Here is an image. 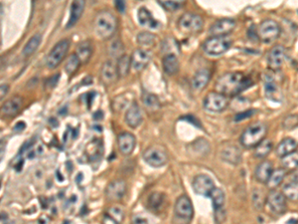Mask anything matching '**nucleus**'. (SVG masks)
<instances>
[{"label": "nucleus", "mask_w": 298, "mask_h": 224, "mask_svg": "<svg viewBox=\"0 0 298 224\" xmlns=\"http://www.w3.org/2000/svg\"><path fill=\"white\" fill-rule=\"evenodd\" d=\"M152 53L146 49H136L131 56L132 67L136 71L143 70L151 61Z\"/></svg>", "instance_id": "obj_19"}, {"label": "nucleus", "mask_w": 298, "mask_h": 224, "mask_svg": "<svg viewBox=\"0 0 298 224\" xmlns=\"http://www.w3.org/2000/svg\"><path fill=\"white\" fill-rule=\"evenodd\" d=\"M137 20L141 26L151 30H157L161 27V23L153 17L151 12L146 7L143 6L137 11Z\"/></svg>", "instance_id": "obj_17"}, {"label": "nucleus", "mask_w": 298, "mask_h": 224, "mask_svg": "<svg viewBox=\"0 0 298 224\" xmlns=\"http://www.w3.org/2000/svg\"><path fill=\"white\" fill-rule=\"evenodd\" d=\"M84 5L86 2L83 0H76L71 4V13L69 21L67 23V28H72L78 23L83 12Z\"/></svg>", "instance_id": "obj_27"}, {"label": "nucleus", "mask_w": 298, "mask_h": 224, "mask_svg": "<svg viewBox=\"0 0 298 224\" xmlns=\"http://www.w3.org/2000/svg\"><path fill=\"white\" fill-rule=\"evenodd\" d=\"M76 56L79 58L81 64H87L93 54V46L90 41L84 40L77 46L76 50Z\"/></svg>", "instance_id": "obj_31"}, {"label": "nucleus", "mask_w": 298, "mask_h": 224, "mask_svg": "<svg viewBox=\"0 0 298 224\" xmlns=\"http://www.w3.org/2000/svg\"><path fill=\"white\" fill-rule=\"evenodd\" d=\"M192 188L196 195L209 197L210 194L216 186L214 180L209 175L199 174L193 179Z\"/></svg>", "instance_id": "obj_11"}, {"label": "nucleus", "mask_w": 298, "mask_h": 224, "mask_svg": "<svg viewBox=\"0 0 298 224\" xmlns=\"http://www.w3.org/2000/svg\"><path fill=\"white\" fill-rule=\"evenodd\" d=\"M194 215L193 204L185 195L179 196L174 206V224H189Z\"/></svg>", "instance_id": "obj_5"}, {"label": "nucleus", "mask_w": 298, "mask_h": 224, "mask_svg": "<svg viewBox=\"0 0 298 224\" xmlns=\"http://www.w3.org/2000/svg\"><path fill=\"white\" fill-rule=\"evenodd\" d=\"M80 66H81V62L79 58L76 56V54H72L68 58L65 64V71L69 76H71L80 68Z\"/></svg>", "instance_id": "obj_43"}, {"label": "nucleus", "mask_w": 298, "mask_h": 224, "mask_svg": "<svg viewBox=\"0 0 298 224\" xmlns=\"http://www.w3.org/2000/svg\"><path fill=\"white\" fill-rule=\"evenodd\" d=\"M132 67V61H131V56L129 55H123L120 57L117 61V65H116V69H117V73L119 78L120 77H126L130 73Z\"/></svg>", "instance_id": "obj_36"}, {"label": "nucleus", "mask_w": 298, "mask_h": 224, "mask_svg": "<svg viewBox=\"0 0 298 224\" xmlns=\"http://www.w3.org/2000/svg\"><path fill=\"white\" fill-rule=\"evenodd\" d=\"M266 202L268 203L271 212L276 215L283 214L287 210V203H286L285 196L282 195V193L277 192L275 190H272L270 195L267 196Z\"/></svg>", "instance_id": "obj_12"}, {"label": "nucleus", "mask_w": 298, "mask_h": 224, "mask_svg": "<svg viewBox=\"0 0 298 224\" xmlns=\"http://www.w3.org/2000/svg\"><path fill=\"white\" fill-rule=\"evenodd\" d=\"M132 224H157V221L151 213L139 212L133 216Z\"/></svg>", "instance_id": "obj_41"}, {"label": "nucleus", "mask_w": 298, "mask_h": 224, "mask_svg": "<svg viewBox=\"0 0 298 224\" xmlns=\"http://www.w3.org/2000/svg\"><path fill=\"white\" fill-rule=\"evenodd\" d=\"M126 193V183L122 179H114L106 189V197L109 201H118Z\"/></svg>", "instance_id": "obj_14"}, {"label": "nucleus", "mask_w": 298, "mask_h": 224, "mask_svg": "<svg viewBox=\"0 0 298 224\" xmlns=\"http://www.w3.org/2000/svg\"><path fill=\"white\" fill-rule=\"evenodd\" d=\"M131 95V93H127V94H122V95H119L117 96L114 100H113V103H112V107L114 109L115 112H120L122 111L123 109H125L129 104H131L132 100L129 98V96Z\"/></svg>", "instance_id": "obj_42"}, {"label": "nucleus", "mask_w": 298, "mask_h": 224, "mask_svg": "<svg viewBox=\"0 0 298 224\" xmlns=\"http://www.w3.org/2000/svg\"><path fill=\"white\" fill-rule=\"evenodd\" d=\"M236 21L233 18H223L215 21L210 27L209 33L213 36H228L236 28Z\"/></svg>", "instance_id": "obj_13"}, {"label": "nucleus", "mask_w": 298, "mask_h": 224, "mask_svg": "<svg viewBox=\"0 0 298 224\" xmlns=\"http://www.w3.org/2000/svg\"><path fill=\"white\" fill-rule=\"evenodd\" d=\"M100 75L102 82L107 86L114 84L119 78L116 65L112 61H107L103 64Z\"/></svg>", "instance_id": "obj_18"}, {"label": "nucleus", "mask_w": 298, "mask_h": 224, "mask_svg": "<svg viewBox=\"0 0 298 224\" xmlns=\"http://www.w3.org/2000/svg\"><path fill=\"white\" fill-rule=\"evenodd\" d=\"M209 197L212 199L213 206H214V210L221 209V208L224 207L226 196H225V193H224L221 189L215 188V189L212 191V193L210 194Z\"/></svg>", "instance_id": "obj_40"}, {"label": "nucleus", "mask_w": 298, "mask_h": 224, "mask_svg": "<svg viewBox=\"0 0 298 224\" xmlns=\"http://www.w3.org/2000/svg\"><path fill=\"white\" fill-rule=\"evenodd\" d=\"M94 28L101 38L109 39L116 31L117 19L109 10H102L95 17Z\"/></svg>", "instance_id": "obj_2"}, {"label": "nucleus", "mask_w": 298, "mask_h": 224, "mask_svg": "<svg viewBox=\"0 0 298 224\" xmlns=\"http://www.w3.org/2000/svg\"><path fill=\"white\" fill-rule=\"evenodd\" d=\"M285 176H286V170L284 168L273 169L266 184L269 189H271V191L275 190L277 186H279L283 182Z\"/></svg>", "instance_id": "obj_32"}, {"label": "nucleus", "mask_w": 298, "mask_h": 224, "mask_svg": "<svg viewBox=\"0 0 298 224\" xmlns=\"http://www.w3.org/2000/svg\"><path fill=\"white\" fill-rule=\"evenodd\" d=\"M228 105H229L228 98L215 91L209 93L204 99V103H203L205 110L213 113L223 112L224 110H226Z\"/></svg>", "instance_id": "obj_10"}, {"label": "nucleus", "mask_w": 298, "mask_h": 224, "mask_svg": "<svg viewBox=\"0 0 298 224\" xmlns=\"http://www.w3.org/2000/svg\"><path fill=\"white\" fill-rule=\"evenodd\" d=\"M144 162L152 168H161L168 163L166 152L161 147L152 145L147 147L142 154Z\"/></svg>", "instance_id": "obj_8"}, {"label": "nucleus", "mask_w": 298, "mask_h": 224, "mask_svg": "<svg viewBox=\"0 0 298 224\" xmlns=\"http://www.w3.org/2000/svg\"><path fill=\"white\" fill-rule=\"evenodd\" d=\"M233 39L228 36H213L203 44L205 53L211 56H220L226 53L233 45Z\"/></svg>", "instance_id": "obj_4"}, {"label": "nucleus", "mask_w": 298, "mask_h": 224, "mask_svg": "<svg viewBox=\"0 0 298 224\" xmlns=\"http://www.w3.org/2000/svg\"><path fill=\"white\" fill-rule=\"evenodd\" d=\"M125 123L133 129H136L140 126L143 121L141 109L136 102H133V104L129 107L125 113Z\"/></svg>", "instance_id": "obj_22"}, {"label": "nucleus", "mask_w": 298, "mask_h": 224, "mask_svg": "<svg viewBox=\"0 0 298 224\" xmlns=\"http://www.w3.org/2000/svg\"><path fill=\"white\" fill-rule=\"evenodd\" d=\"M267 201V196L261 190H254L252 194V203L257 209H262Z\"/></svg>", "instance_id": "obj_46"}, {"label": "nucleus", "mask_w": 298, "mask_h": 224, "mask_svg": "<svg viewBox=\"0 0 298 224\" xmlns=\"http://www.w3.org/2000/svg\"><path fill=\"white\" fill-rule=\"evenodd\" d=\"M256 114L254 110H246L244 112L238 113L236 116H235V122H242L244 121V119H247V118H250L251 116H253Z\"/></svg>", "instance_id": "obj_48"}, {"label": "nucleus", "mask_w": 298, "mask_h": 224, "mask_svg": "<svg viewBox=\"0 0 298 224\" xmlns=\"http://www.w3.org/2000/svg\"><path fill=\"white\" fill-rule=\"evenodd\" d=\"M114 5L119 13H124L125 8H126V3L124 1H115Z\"/></svg>", "instance_id": "obj_52"}, {"label": "nucleus", "mask_w": 298, "mask_h": 224, "mask_svg": "<svg viewBox=\"0 0 298 224\" xmlns=\"http://www.w3.org/2000/svg\"><path fill=\"white\" fill-rule=\"evenodd\" d=\"M42 41V35L40 33H36L34 34L26 43V45L24 46L23 48V51H22V54L24 56H30L32 55L39 47L40 43Z\"/></svg>", "instance_id": "obj_35"}, {"label": "nucleus", "mask_w": 298, "mask_h": 224, "mask_svg": "<svg viewBox=\"0 0 298 224\" xmlns=\"http://www.w3.org/2000/svg\"><path fill=\"white\" fill-rule=\"evenodd\" d=\"M162 67L165 74L168 76H174L179 72L180 62L175 54L169 53L162 59Z\"/></svg>", "instance_id": "obj_25"}, {"label": "nucleus", "mask_w": 298, "mask_h": 224, "mask_svg": "<svg viewBox=\"0 0 298 224\" xmlns=\"http://www.w3.org/2000/svg\"><path fill=\"white\" fill-rule=\"evenodd\" d=\"M282 126L285 130H293L297 127V115H290V116H287L283 123H282Z\"/></svg>", "instance_id": "obj_47"}, {"label": "nucleus", "mask_w": 298, "mask_h": 224, "mask_svg": "<svg viewBox=\"0 0 298 224\" xmlns=\"http://www.w3.org/2000/svg\"><path fill=\"white\" fill-rule=\"evenodd\" d=\"M221 158L224 162L237 166L242 162V152L238 146L231 144L222 150Z\"/></svg>", "instance_id": "obj_21"}, {"label": "nucleus", "mask_w": 298, "mask_h": 224, "mask_svg": "<svg viewBox=\"0 0 298 224\" xmlns=\"http://www.w3.org/2000/svg\"><path fill=\"white\" fill-rule=\"evenodd\" d=\"M8 91H9V85H0V100L6 96V94L8 93Z\"/></svg>", "instance_id": "obj_53"}, {"label": "nucleus", "mask_w": 298, "mask_h": 224, "mask_svg": "<svg viewBox=\"0 0 298 224\" xmlns=\"http://www.w3.org/2000/svg\"><path fill=\"white\" fill-rule=\"evenodd\" d=\"M247 37L249 40H251L252 42L260 40L259 39V35H258V29L254 25H251L248 30H247Z\"/></svg>", "instance_id": "obj_50"}, {"label": "nucleus", "mask_w": 298, "mask_h": 224, "mask_svg": "<svg viewBox=\"0 0 298 224\" xmlns=\"http://www.w3.org/2000/svg\"><path fill=\"white\" fill-rule=\"evenodd\" d=\"M298 156L297 153L294 152L292 154H289L282 158V165L284 167V169H296L297 168Z\"/></svg>", "instance_id": "obj_45"}, {"label": "nucleus", "mask_w": 298, "mask_h": 224, "mask_svg": "<svg viewBox=\"0 0 298 224\" xmlns=\"http://www.w3.org/2000/svg\"><path fill=\"white\" fill-rule=\"evenodd\" d=\"M253 85L252 81L241 72H228L222 75L215 84V92L226 97H237Z\"/></svg>", "instance_id": "obj_1"}, {"label": "nucleus", "mask_w": 298, "mask_h": 224, "mask_svg": "<svg viewBox=\"0 0 298 224\" xmlns=\"http://www.w3.org/2000/svg\"><path fill=\"white\" fill-rule=\"evenodd\" d=\"M165 202V196L161 193H153L148 198L147 206L152 211H158Z\"/></svg>", "instance_id": "obj_38"}, {"label": "nucleus", "mask_w": 298, "mask_h": 224, "mask_svg": "<svg viewBox=\"0 0 298 224\" xmlns=\"http://www.w3.org/2000/svg\"><path fill=\"white\" fill-rule=\"evenodd\" d=\"M177 25L182 33L195 34L202 31L204 27V20L198 14L186 12L179 18Z\"/></svg>", "instance_id": "obj_6"}, {"label": "nucleus", "mask_w": 298, "mask_h": 224, "mask_svg": "<svg viewBox=\"0 0 298 224\" xmlns=\"http://www.w3.org/2000/svg\"><path fill=\"white\" fill-rule=\"evenodd\" d=\"M225 219H226V212H225L224 208L215 210V220L218 224L224 222Z\"/></svg>", "instance_id": "obj_51"}, {"label": "nucleus", "mask_w": 298, "mask_h": 224, "mask_svg": "<svg viewBox=\"0 0 298 224\" xmlns=\"http://www.w3.org/2000/svg\"><path fill=\"white\" fill-rule=\"evenodd\" d=\"M282 195L286 199L296 201L298 199L297 173L287 180L282 189Z\"/></svg>", "instance_id": "obj_30"}, {"label": "nucleus", "mask_w": 298, "mask_h": 224, "mask_svg": "<svg viewBox=\"0 0 298 224\" xmlns=\"http://www.w3.org/2000/svg\"><path fill=\"white\" fill-rule=\"evenodd\" d=\"M124 45L120 39H113L109 43L108 46V53L110 57L119 59L124 55Z\"/></svg>", "instance_id": "obj_34"}, {"label": "nucleus", "mask_w": 298, "mask_h": 224, "mask_svg": "<svg viewBox=\"0 0 298 224\" xmlns=\"http://www.w3.org/2000/svg\"><path fill=\"white\" fill-rule=\"evenodd\" d=\"M59 79H60V75H59V74L54 75V76H52L51 78H49V79L45 82V89H47V90H52V89H54L55 87L58 84V82H59Z\"/></svg>", "instance_id": "obj_49"}, {"label": "nucleus", "mask_w": 298, "mask_h": 224, "mask_svg": "<svg viewBox=\"0 0 298 224\" xmlns=\"http://www.w3.org/2000/svg\"><path fill=\"white\" fill-rule=\"evenodd\" d=\"M210 80H211V71L209 69L203 68L196 72L192 80V86L195 90L201 91L208 85Z\"/></svg>", "instance_id": "obj_28"}, {"label": "nucleus", "mask_w": 298, "mask_h": 224, "mask_svg": "<svg viewBox=\"0 0 298 224\" xmlns=\"http://www.w3.org/2000/svg\"><path fill=\"white\" fill-rule=\"evenodd\" d=\"M137 43L142 47H150L156 43V36L148 31L140 32L136 37Z\"/></svg>", "instance_id": "obj_37"}, {"label": "nucleus", "mask_w": 298, "mask_h": 224, "mask_svg": "<svg viewBox=\"0 0 298 224\" xmlns=\"http://www.w3.org/2000/svg\"><path fill=\"white\" fill-rule=\"evenodd\" d=\"M69 48L70 42L67 39L59 41L46 58V66L49 69H55L56 67H58L67 55Z\"/></svg>", "instance_id": "obj_9"}, {"label": "nucleus", "mask_w": 298, "mask_h": 224, "mask_svg": "<svg viewBox=\"0 0 298 224\" xmlns=\"http://www.w3.org/2000/svg\"><path fill=\"white\" fill-rule=\"evenodd\" d=\"M254 157L258 159H265L271 152L272 148V141L270 140H265L261 141L256 147H254Z\"/></svg>", "instance_id": "obj_39"}, {"label": "nucleus", "mask_w": 298, "mask_h": 224, "mask_svg": "<svg viewBox=\"0 0 298 224\" xmlns=\"http://www.w3.org/2000/svg\"><path fill=\"white\" fill-rule=\"evenodd\" d=\"M281 29L279 24L273 19L264 20L258 29L259 39L264 43H271L276 40L280 35Z\"/></svg>", "instance_id": "obj_7"}, {"label": "nucleus", "mask_w": 298, "mask_h": 224, "mask_svg": "<svg viewBox=\"0 0 298 224\" xmlns=\"http://www.w3.org/2000/svg\"><path fill=\"white\" fill-rule=\"evenodd\" d=\"M124 218V211L120 206H110L103 216V224H120Z\"/></svg>", "instance_id": "obj_24"}, {"label": "nucleus", "mask_w": 298, "mask_h": 224, "mask_svg": "<svg viewBox=\"0 0 298 224\" xmlns=\"http://www.w3.org/2000/svg\"><path fill=\"white\" fill-rule=\"evenodd\" d=\"M268 134V126L264 123H256L247 127L242 136H241V144L246 147L251 148L256 147L261 141L266 139Z\"/></svg>", "instance_id": "obj_3"}, {"label": "nucleus", "mask_w": 298, "mask_h": 224, "mask_svg": "<svg viewBox=\"0 0 298 224\" xmlns=\"http://www.w3.org/2000/svg\"><path fill=\"white\" fill-rule=\"evenodd\" d=\"M273 171V165L269 161L262 162L254 171V177L259 182L266 183L271 176V172Z\"/></svg>", "instance_id": "obj_29"}, {"label": "nucleus", "mask_w": 298, "mask_h": 224, "mask_svg": "<svg viewBox=\"0 0 298 224\" xmlns=\"http://www.w3.org/2000/svg\"><path fill=\"white\" fill-rule=\"evenodd\" d=\"M158 4L160 6H162L163 8L167 11L170 12H175L177 10H179L180 8H182L185 5L184 1L178 0V1H173V0H169V1H158Z\"/></svg>", "instance_id": "obj_44"}, {"label": "nucleus", "mask_w": 298, "mask_h": 224, "mask_svg": "<svg viewBox=\"0 0 298 224\" xmlns=\"http://www.w3.org/2000/svg\"><path fill=\"white\" fill-rule=\"evenodd\" d=\"M296 150H297V141L291 138H286L278 143L275 150V154L278 158L282 159L285 156L296 152Z\"/></svg>", "instance_id": "obj_26"}, {"label": "nucleus", "mask_w": 298, "mask_h": 224, "mask_svg": "<svg viewBox=\"0 0 298 224\" xmlns=\"http://www.w3.org/2000/svg\"><path fill=\"white\" fill-rule=\"evenodd\" d=\"M285 60V48L282 45L273 46L268 56V64L271 70L276 71L282 67Z\"/></svg>", "instance_id": "obj_15"}, {"label": "nucleus", "mask_w": 298, "mask_h": 224, "mask_svg": "<svg viewBox=\"0 0 298 224\" xmlns=\"http://www.w3.org/2000/svg\"><path fill=\"white\" fill-rule=\"evenodd\" d=\"M265 93L269 100L273 102H280L282 100V92L275 80L269 76L265 81Z\"/></svg>", "instance_id": "obj_23"}, {"label": "nucleus", "mask_w": 298, "mask_h": 224, "mask_svg": "<svg viewBox=\"0 0 298 224\" xmlns=\"http://www.w3.org/2000/svg\"><path fill=\"white\" fill-rule=\"evenodd\" d=\"M117 145L123 156H131L136 148V137L129 132L121 133L117 137Z\"/></svg>", "instance_id": "obj_16"}, {"label": "nucleus", "mask_w": 298, "mask_h": 224, "mask_svg": "<svg viewBox=\"0 0 298 224\" xmlns=\"http://www.w3.org/2000/svg\"><path fill=\"white\" fill-rule=\"evenodd\" d=\"M23 106V100L20 97H13L6 101L0 108V113L4 117L12 118L21 111Z\"/></svg>", "instance_id": "obj_20"}, {"label": "nucleus", "mask_w": 298, "mask_h": 224, "mask_svg": "<svg viewBox=\"0 0 298 224\" xmlns=\"http://www.w3.org/2000/svg\"><path fill=\"white\" fill-rule=\"evenodd\" d=\"M141 99H142L144 106L149 111H157L160 109V101L156 95L146 92V91H143Z\"/></svg>", "instance_id": "obj_33"}]
</instances>
